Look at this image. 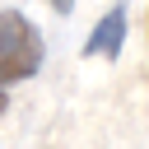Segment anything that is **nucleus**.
I'll list each match as a JSON object with an SVG mask.
<instances>
[{
	"mask_svg": "<svg viewBox=\"0 0 149 149\" xmlns=\"http://www.w3.org/2000/svg\"><path fill=\"white\" fill-rule=\"evenodd\" d=\"M42 56H47V47H42V33L33 28V19L19 9H0V84L9 88V84L33 79L42 70Z\"/></svg>",
	"mask_w": 149,
	"mask_h": 149,
	"instance_id": "1",
	"label": "nucleus"
},
{
	"mask_svg": "<svg viewBox=\"0 0 149 149\" xmlns=\"http://www.w3.org/2000/svg\"><path fill=\"white\" fill-rule=\"evenodd\" d=\"M121 47H126V9L116 5V9H107V14L93 23V33H88V42L79 47V56H84V61H116Z\"/></svg>",
	"mask_w": 149,
	"mask_h": 149,
	"instance_id": "2",
	"label": "nucleus"
},
{
	"mask_svg": "<svg viewBox=\"0 0 149 149\" xmlns=\"http://www.w3.org/2000/svg\"><path fill=\"white\" fill-rule=\"evenodd\" d=\"M51 9H56V14H70V9H74V0H51Z\"/></svg>",
	"mask_w": 149,
	"mask_h": 149,
	"instance_id": "3",
	"label": "nucleus"
},
{
	"mask_svg": "<svg viewBox=\"0 0 149 149\" xmlns=\"http://www.w3.org/2000/svg\"><path fill=\"white\" fill-rule=\"evenodd\" d=\"M5 112H9V88L0 84V116H5Z\"/></svg>",
	"mask_w": 149,
	"mask_h": 149,
	"instance_id": "4",
	"label": "nucleus"
}]
</instances>
